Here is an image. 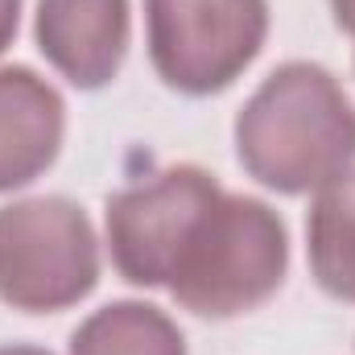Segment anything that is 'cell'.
I'll use <instances>...</instances> for the list:
<instances>
[{"label": "cell", "instance_id": "cell-11", "mask_svg": "<svg viewBox=\"0 0 355 355\" xmlns=\"http://www.w3.org/2000/svg\"><path fill=\"white\" fill-rule=\"evenodd\" d=\"M0 355H50L42 347H25V343H12V347H0Z\"/></svg>", "mask_w": 355, "mask_h": 355}, {"label": "cell", "instance_id": "cell-9", "mask_svg": "<svg viewBox=\"0 0 355 355\" xmlns=\"http://www.w3.org/2000/svg\"><path fill=\"white\" fill-rule=\"evenodd\" d=\"M17 21H21V0H0V54L12 46Z\"/></svg>", "mask_w": 355, "mask_h": 355}, {"label": "cell", "instance_id": "cell-3", "mask_svg": "<svg viewBox=\"0 0 355 355\" xmlns=\"http://www.w3.org/2000/svg\"><path fill=\"white\" fill-rule=\"evenodd\" d=\"M99 281V244L79 202L62 194L0 207V302L54 314L83 302Z\"/></svg>", "mask_w": 355, "mask_h": 355}, {"label": "cell", "instance_id": "cell-6", "mask_svg": "<svg viewBox=\"0 0 355 355\" xmlns=\"http://www.w3.org/2000/svg\"><path fill=\"white\" fill-rule=\"evenodd\" d=\"M62 95L29 67H0V194L42 178L62 149Z\"/></svg>", "mask_w": 355, "mask_h": 355}, {"label": "cell", "instance_id": "cell-10", "mask_svg": "<svg viewBox=\"0 0 355 355\" xmlns=\"http://www.w3.org/2000/svg\"><path fill=\"white\" fill-rule=\"evenodd\" d=\"M331 12H335V25L355 37V0H331Z\"/></svg>", "mask_w": 355, "mask_h": 355}, {"label": "cell", "instance_id": "cell-5", "mask_svg": "<svg viewBox=\"0 0 355 355\" xmlns=\"http://www.w3.org/2000/svg\"><path fill=\"white\" fill-rule=\"evenodd\" d=\"M37 50L79 91L107 87L128 50V0H37Z\"/></svg>", "mask_w": 355, "mask_h": 355}, {"label": "cell", "instance_id": "cell-8", "mask_svg": "<svg viewBox=\"0 0 355 355\" xmlns=\"http://www.w3.org/2000/svg\"><path fill=\"white\" fill-rule=\"evenodd\" d=\"M71 355H186V339L166 310L112 302L71 335Z\"/></svg>", "mask_w": 355, "mask_h": 355}, {"label": "cell", "instance_id": "cell-4", "mask_svg": "<svg viewBox=\"0 0 355 355\" xmlns=\"http://www.w3.org/2000/svg\"><path fill=\"white\" fill-rule=\"evenodd\" d=\"M149 62L166 87L215 95L232 87L268 33L265 0H145Z\"/></svg>", "mask_w": 355, "mask_h": 355}, {"label": "cell", "instance_id": "cell-7", "mask_svg": "<svg viewBox=\"0 0 355 355\" xmlns=\"http://www.w3.org/2000/svg\"><path fill=\"white\" fill-rule=\"evenodd\" d=\"M306 257L314 281L339 297L355 302V174L327 182L306 219Z\"/></svg>", "mask_w": 355, "mask_h": 355}, {"label": "cell", "instance_id": "cell-2", "mask_svg": "<svg viewBox=\"0 0 355 355\" xmlns=\"http://www.w3.org/2000/svg\"><path fill=\"white\" fill-rule=\"evenodd\" d=\"M240 166L277 194H310L355 162V107L318 62H285L236 116Z\"/></svg>", "mask_w": 355, "mask_h": 355}, {"label": "cell", "instance_id": "cell-1", "mask_svg": "<svg viewBox=\"0 0 355 355\" xmlns=\"http://www.w3.org/2000/svg\"><path fill=\"white\" fill-rule=\"evenodd\" d=\"M107 248L124 281L170 289L202 318H236L268 302L289 268L281 215L227 194L198 166H170L107 198Z\"/></svg>", "mask_w": 355, "mask_h": 355}]
</instances>
